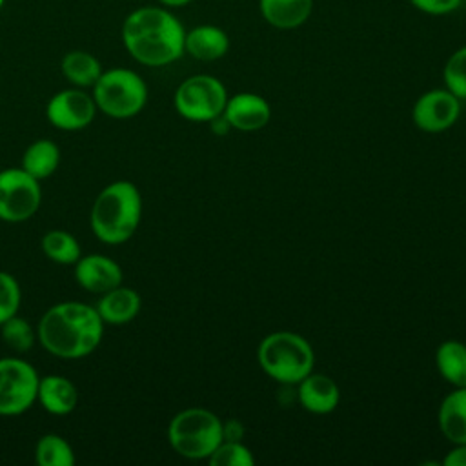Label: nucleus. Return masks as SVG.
<instances>
[{"label":"nucleus","instance_id":"1","mask_svg":"<svg viewBox=\"0 0 466 466\" xmlns=\"http://www.w3.org/2000/svg\"><path fill=\"white\" fill-rule=\"evenodd\" d=\"M104 320L95 306L78 300L53 304L38 320L36 339L58 359H82L102 342Z\"/></svg>","mask_w":466,"mask_h":466},{"label":"nucleus","instance_id":"2","mask_svg":"<svg viewBox=\"0 0 466 466\" xmlns=\"http://www.w3.org/2000/svg\"><path fill=\"white\" fill-rule=\"evenodd\" d=\"M184 25L166 7H137L122 24L126 51L149 67H162L178 60L184 55Z\"/></svg>","mask_w":466,"mask_h":466},{"label":"nucleus","instance_id":"3","mask_svg":"<svg viewBox=\"0 0 466 466\" xmlns=\"http://www.w3.org/2000/svg\"><path fill=\"white\" fill-rule=\"evenodd\" d=\"M142 217V195L129 180L107 184L91 206L89 224L95 237L104 244H124L129 240Z\"/></svg>","mask_w":466,"mask_h":466},{"label":"nucleus","instance_id":"4","mask_svg":"<svg viewBox=\"0 0 466 466\" xmlns=\"http://www.w3.org/2000/svg\"><path fill=\"white\" fill-rule=\"evenodd\" d=\"M262 370L282 384H299L313 371L315 355L309 342L293 331H275L258 346Z\"/></svg>","mask_w":466,"mask_h":466},{"label":"nucleus","instance_id":"5","mask_svg":"<svg viewBox=\"0 0 466 466\" xmlns=\"http://www.w3.org/2000/svg\"><path fill=\"white\" fill-rule=\"evenodd\" d=\"M91 89L96 109L116 120L138 115L147 102V86L144 78L127 67L102 71Z\"/></svg>","mask_w":466,"mask_h":466},{"label":"nucleus","instance_id":"6","mask_svg":"<svg viewBox=\"0 0 466 466\" xmlns=\"http://www.w3.org/2000/svg\"><path fill=\"white\" fill-rule=\"evenodd\" d=\"M171 448L187 459H208L222 439V420L206 408L178 411L167 426Z\"/></svg>","mask_w":466,"mask_h":466},{"label":"nucleus","instance_id":"7","mask_svg":"<svg viewBox=\"0 0 466 466\" xmlns=\"http://www.w3.org/2000/svg\"><path fill=\"white\" fill-rule=\"evenodd\" d=\"M228 91L224 84L211 75H193L175 91V109L191 122H209L224 113Z\"/></svg>","mask_w":466,"mask_h":466},{"label":"nucleus","instance_id":"8","mask_svg":"<svg viewBox=\"0 0 466 466\" xmlns=\"http://www.w3.org/2000/svg\"><path fill=\"white\" fill-rule=\"evenodd\" d=\"M36 370L20 357L0 359V415L15 417L36 402Z\"/></svg>","mask_w":466,"mask_h":466},{"label":"nucleus","instance_id":"9","mask_svg":"<svg viewBox=\"0 0 466 466\" xmlns=\"http://www.w3.org/2000/svg\"><path fill=\"white\" fill-rule=\"evenodd\" d=\"M40 202V180L22 167H7L0 171V220L25 222L38 211Z\"/></svg>","mask_w":466,"mask_h":466},{"label":"nucleus","instance_id":"10","mask_svg":"<svg viewBox=\"0 0 466 466\" xmlns=\"http://www.w3.org/2000/svg\"><path fill=\"white\" fill-rule=\"evenodd\" d=\"M96 111L98 109L93 95L82 87L62 89L55 93L46 106V116L49 124L62 131H78L87 127L93 122Z\"/></svg>","mask_w":466,"mask_h":466},{"label":"nucleus","instance_id":"11","mask_svg":"<svg viewBox=\"0 0 466 466\" xmlns=\"http://www.w3.org/2000/svg\"><path fill=\"white\" fill-rule=\"evenodd\" d=\"M461 113L459 98L448 89H431L413 106V122L430 133H439L455 124Z\"/></svg>","mask_w":466,"mask_h":466},{"label":"nucleus","instance_id":"12","mask_svg":"<svg viewBox=\"0 0 466 466\" xmlns=\"http://www.w3.org/2000/svg\"><path fill=\"white\" fill-rule=\"evenodd\" d=\"M73 266L78 286L89 293L102 295L122 284V268L107 255L91 253L80 257Z\"/></svg>","mask_w":466,"mask_h":466},{"label":"nucleus","instance_id":"13","mask_svg":"<svg viewBox=\"0 0 466 466\" xmlns=\"http://www.w3.org/2000/svg\"><path fill=\"white\" fill-rule=\"evenodd\" d=\"M222 115L235 129L257 131L269 122L271 107L260 95L238 93L228 98Z\"/></svg>","mask_w":466,"mask_h":466},{"label":"nucleus","instance_id":"14","mask_svg":"<svg viewBox=\"0 0 466 466\" xmlns=\"http://www.w3.org/2000/svg\"><path fill=\"white\" fill-rule=\"evenodd\" d=\"M140 304H142L140 295L133 288H126L120 284L102 293L95 308L100 319L104 320V324L124 326L138 315Z\"/></svg>","mask_w":466,"mask_h":466},{"label":"nucleus","instance_id":"15","mask_svg":"<svg viewBox=\"0 0 466 466\" xmlns=\"http://www.w3.org/2000/svg\"><path fill=\"white\" fill-rule=\"evenodd\" d=\"M229 49V36L224 29L202 24L189 31H186L184 38V53L191 55L197 60L211 62L222 58Z\"/></svg>","mask_w":466,"mask_h":466},{"label":"nucleus","instance_id":"16","mask_svg":"<svg viewBox=\"0 0 466 466\" xmlns=\"http://www.w3.org/2000/svg\"><path fill=\"white\" fill-rule=\"evenodd\" d=\"M340 399L333 379L322 373H309L299 382V400L311 413H329L337 408Z\"/></svg>","mask_w":466,"mask_h":466},{"label":"nucleus","instance_id":"17","mask_svg":"<svg viewBox=\"0 0 466 466\" xmlns=\"http://www.w3.org/2000/svg\"><path fill=\"white\" fill-rule=\"evenodd\" d=\"M36 400L51 415H67L76 408V386L64 375H46L38 380Z\"/></svg>","mask_w":466,"mask_h":466},{"label":"nucleus","instance_id":"18","mask_svg":"<svg viewBox=\"0 0 466 466\" xmlns=\"http://www.w3.org/2000/svg\"><path fill=\"white\" fill-rule=\"evenodd\" d=\"M258 7L269 25L277 29H295L309 18L313 0H258Z\"/></svg>","mask_w":466,"mask_h":466},{"label":"nucleus","instance_id":"19","mask_svg":"<svg viewBox=\"0 0 466 466\" xmlns=\"http://www.w3.org/2000/svg\"><path fill=\"white\" fill-rule=\"evenodd\" d=\"M439 428L448 441L466 442V386L444 397L439 408Z\"/></svg>","mask_w":466,"mask_h":466},{"label":"nucleus","instance_id":"20","mask_svg":"<svg viewBox=\"0 0 466 466\" xmlns=\"http://www.w3.org/2000/svg\"><path fill=\"white\" fill-rule=\"evenodd\" d=\"M60 164V149L49 138H38L29 144L22 155V169L35 177L36 180H44L51 177Z\"/></svg>","mask_w":466,"mask_h":466},{"label":"nucleus","instance_id":"21","mask_svg":"<svg viewBox=\"0 0 466 466\" xmlns=\"http://www.w3.org/2000/svg\"><path fill=\"white\" fill-rule=\"evenodd\" d=\"M60 69L69 84H73L75 87H82V89L93 87L104 71L98 58L82 49L66 53L62 58Z\"/></svg>","mask_w":466,"mask_h":466},{"label":"nucleus","instance_id":"22","mask_svg":"<svg viewBox=\"0 0 466 466\" xmlns=\"http://www.w3.org/2000/svg\"><path fill=\"white\" fill-rule=\"evenodd\" d=\"M435 362L439 373L451 384L466 386V346L459 340H446L437 348Z\"/></svg>","mask_w":466,"mask_h":466},{"label":"nucleus","instance_id":"23","mask_svg":"<svg viewBox=\"0 0 466 466\" xmlns=\"http://www.w3.org/2000/svg\"><path fill=\"white\" fill-rule=\"evenodd\" d=\"M40 246L49 260L62 266H73L82 257L78 240L66 229H49Z\"/></svg>","mask_w":466,"mask_h":466},{"label":"nucleus","instance_id":"24","mask_svg":"<svg viewBox=\"0 0 466 466\" xmlns=\"http://www.w3.org/2000/svg\"><path fill=\"white\" fill-rule=\"evenodd\" d=\"M35 461L38 466H73L75 451L64 437L46 433L35 446Z\"/></svg>","mask_w":466,"mask_h":466},{"label":"nucleus","instance_id":"25","mask_svg":"<svg viewBox=\"0 0 466 466\" xmlns=\"http://www.w3.org/2000/svg\"><path fill=\"white\" fill-rule=\"evenodd\" d=\"M0 335L4 344L16 353L29 351L36 340V329L18 313L0 324Z\"/></svg>","mask_w":466,"mask_h":466},{"label":"nucleus","instance_id":"26","mask_svg":"<svg viewBox=\"0 0 466 466\" xmlns=\"http://www.w3.org/2000/svg\"><path fill=\"white\" fill-rule=\"evenodd\" d=\"M211 466H251L253 455L240 441H222L208 457Z\"/></svg>","mask_w":466,"mask_h":466},{"label":"nucleus","instance_id":"27","mask_svg":"<svg viewBox=\"0 0 466 466\" xmlns=\"http://www.w3.org/2000/svg\"><path fill=\"white\" fill-rule=\"evenodd\" d=\"M444 84L459 100L466 98V46L457 49L444 66Z\"/></svg>","mask_w":466,"mask_h":466},{"label":"nucleus","instance_id":"28","mask_svg":"<svg viewBox=\"0 0 466 466\" xmlns=\"http://www.w3.org/2000/svg\"><path fill=\"white\" fill-rule=\"evenodd\" d=\"M22 291L18 280L7 271H0V324L18 313Z\"/></svg>","mask_w":466,"mask_h":466},{"label":"nucleus","instance_id":"29","mask_svg":"<svg viewBox=\"0 0 466 466\" xmlns=\"http://www.w3.org/2000/svg\"><path fill=\"white\" fill-rule=\"evenodd\" d=\"M462 0H410V4L426 15H433V16H441V15H448L453 13Z\"/></svg>","mask_w":466,"mask_h":466},{"label":"nucleus","instance_id":"30","mask_svg":"<svg viewBox=\"0 0 466 466\" xmlns=\"http://www.w3.org/2000/svg\"><path fill=\"white\" fill-rule=\"evenodd\" d=\"M244 428L238 420L231 419L228 422H222V439L224 441H242Z\"/></svg>","mask_w":466,"mask_h":466},{"label":"nucleus","instance_id":"31","mask_svg":"<svg viewBox=\"0 0 466 466\" xmlns=\"http://www.w3.org/2000/svg\"><path fill=\"white\" fill-rule=\"evenodd\" d=\"M446 466H466V442L459 444L453 448L446 457H444Z\"/></svg>","mask_w":466,"mask_h":466},{"label":"nucleus","instance_id":"32","mask_svg":"<svg viewBox=\"0 0 466 466\" xmlns=\"http://www.w3.org/2000/svg\"><path fill=\"white\" fill-rule=\"evenodd\" d=\"M209 124H211V127H213V131H215L217 135H224V133H228V129L231 127V126H229V122L226 120V116H224V115H218V116H215L213 120H209Z\"/></svg>","mask_w":466,"mask_h":466},{"label":"nucleus","instance_id":"33","mask_svg":"<svg viewBox=\"0 0 466 466\" xmlns=\"http://www.w3.org/2000/svg\"><path fill=\"white\" fill-rule=\"evenodd\" d=\"M162 5L166 7H182V5H187L191 4L193 0H158Z\"/></svg>","mask_w":466,"mask_h":466},{"label":"nucleus","instance_id":"34","mask_svg":"<svg viewBox=\"0 0 466 466\" xmlns=\"http://www.w3.org/2000/svg\"><path fill=\"white\" fill-rule=\"evenodd\" d=\"M4 2H5V0H0V7H2V5H4Z\"/></svg>","mask_w":466,"mask_h":466}]
</instances>
